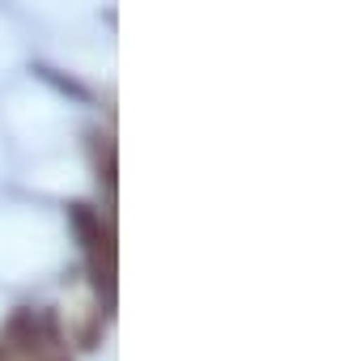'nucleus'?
<instances>
[{
  "mask_svg": "<svg viewBox=\"0 0 348 361\" xmlns=\"http://www.w3.org/2000/svg\"><path fill=\"white\" fill-rule=\"evenodd\" d=\"M0 361H9V357H5V344H0Z\"/></svg>",
  "mask_w": 348,
  "mask_h": 361,
  "instance_id": "obj_1",
  "label": "nucleus"
}]
</instances>
